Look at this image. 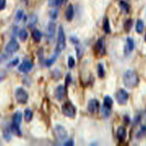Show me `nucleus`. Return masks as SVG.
<instances>
[{"label": "nucleus", "instance_id": "1", "mask_svg": "<svg viewBox=\"0 0 146 146\" xmlns=\"http://www.w3.org/2000/svg\"><path fill=\"white\" fill-rule=\"evenodd\" d=\"M123 83L128 88H134L139 83V77L134 70H129L123 75Z\"/></svg>", "mask_w": 146, "mask_h": 146}, {"label": "nucleus", "instance_id": "2", "mask_svg": "<svg viewBox=\"0 0 146 146\" xmlns=\"http://www.w3.org/2000/svg\"><path fill=\"white\" fill-rule=\"evenodd\" d=\"M66 48V36L65 32H64L63 27L60 26L58 29V45H57V51L61 52L62 50Z\"/></svg>", "mask_w": 146, "mask_h": 146}, {"label": "nucleus", "instance_id": "3", "mask_svg": "<svg viewBox=\"0 0 146 146\" xmlns=\"http://www.w3.org/2000/svg\"><path fill=\"white\" fill-rule=\"evenodd\" d=\"M62 112L64 115L70 118H74L76 115V108L71 102H68L62 105Z\"/></svg>", "mask_w": 146, "mask_h": 146}, {"label": "nucleus", "instance_id": "4", "mask_svg": "<svg viewBox=\"0 0 146 146\" xmlns=\"http://www.w3.org/2000/svg\"><path fill=\"white\" fill-rule=\"evenodd\" d=\"M54 133L56 138L58 141H65L68 138V132L67 130L63 126L57 124L54 127Z\"/></svg>", "mask_w": 146, "mask_h": 146}, {"label": "nucleus", "instance_id": "5", "mask_svg": "<svg viewBox=\"0 0 146 146\" xmlns=\"http://www.w3.org/2000/svg\"><path fill=\"white\" fill-rule=\"evenodd\" d=\"M15 97H16V100L18 103L25 104V103H27V100H29V94H27V92L24 89L18 88L16 90Z\"/></svg>", "mask_w": 146, "mask_h": 146}, {"label": "nucleus", "instance_id": "6", "mask_svg": "<svg viewBox=\"0 0 146 146\" xmlns=\"http://www.w3.org/2000/svg\"><path fill=\"white\" fill-rule=\"evenodd\" d=\"M116 100L119 104H126L129 99V95L125 90H119L116 92Z\"/></svg>", "mask_w": 146, "mask_h": 146}, {"label": "nucleus", "instance_id": "7", "mask_svg": "<svg viewBox=\"0 0 146 146\" xmlns=\"http://www.w3.org/2000/svg\"><path fill=\"white\" fill-rule=\"evenodd\" d=\"M19 49V44L16 39H11L6 46V52L8 54H13Z\"/></svg>", "mask_w": 146, "mask_h": 146}, {"label": "nucleus", "instance_id": "8", "mask_svg": "<svg viewBox=\"0 0 146 146\" xmlns=\"http://www.w3.org/2000/svg\"><path fill=\"white\" fill-rule=\"evenodd\" d=\"M55 31H56V24L55 22L50 21L47 26V29H46V35H47L48 40H51L54 38Z\"/></svg>", "mask_w": 146, "mask_h": 146}, {"label": "nucleus", "instance_id": "9", "mask_svg": "<svg viewBox=\"0 0 146 146\" xmlns=\"http://www.w3.org/2000/svg\"><path fill=\"white\" fill-rule=\"evenodd\" d=\"M134 49V41L132 38H128L126 40V44H125V47H124V54L125 56H128L130 55Z\"/></svg>", "mask_w": 146, "mask_h": 146}, {"label": "nucleus", "instance_id": "10", "mask_svg": "<svg viewBox=\"0 0 146 146\" xmlns=\"http://www.w3.org/2000/svg\"><path fill=\"white\" fill-rule=\"evenodd\" d=\"M100 110V103L97 100H90L88 104V111L90 113H96Z\"/></svg>", "mask_w": 146, "mask_h": 146}, {"label": "nucleus", "instance_id": "11", "mask_svg": "<svg viewBox=\"0 0 146 146\" xmlns=\"http://www.w3.org/2000/svg\"><path fill=\"white\" fill-rule=\"evenodd\" d=\"M65 95H66L65 87L62 86V85L58 86V88L56 89V90H55V97H56L58 100H61L64 99Z\"/></svg>", "mask_w": 146, "mask_h": 146}, {"label": "nucleus", "instance_id": "12", "mask_svg": "<svg viewBox=\"0 0 146 146\" xmlns=\"http://www.w3.org/2000/svg\"><path fill=\"white\" fill-rule=\"evenodd\" d=\"M96 48H97V51L100 55H104L105 54V41L104 38H102L97 41V44H96Z\"/></svg>", "mask_w": 146, "mask_h": 146}, {"label": "nucleus", "instance_id": "13", "mask_svg": "<svg viewBox=\"0 0 146 146\" xmlns=\"http://www.w3.org/2000/svg\"><path fill=\"white\" fill-rule=\"evenodd\" d=\"M31 68H32V63L29 62V60L23 61L19 65V67H18V70L21 72H29Z\"/></svg>", "mask_w": 146, "mask_h": 146}, {"label": "nucleus", "instance_id": "14", "mask_svg": "<svg viewBox=\"0 0 146 146\" xmlns=\"http://www.w3.org/2000/svg\"><path fill=\"white\" fill-rule=\"evenodd\" d=\"M117 137H118V139L119 140H124L126 138V130H125V128L124 127H119L118 128V130H117Z\"/></svg>", "mask_w": 146, "mask_h": 146}, {"label": "nucleus", "instance_id": "15", "mask_svg": "<svg viewBox=\"0 0 146 146\" xmlns=\"http://www.w3.org/2000/svg\"><path fill=\"white\" fill-rule=\"evenodd\" d=\"M100 112H102V115L103 118H109L111 116V108L110 107H107L106 105H102V109H100Z\"/></svg>", "mask_w": 146, "mask_h": 146}, {"label": "nucleus", "instance_id": "16", "mask_svg": "<svg viewBox=\"0 0 146 146\" xmlns=\"http://www.w3.org/2000/svg\"><path fill=\"white\" fill-rule=\"evenodd\" d=\"M73 17H74V9H73V7L71 5H70L66 10V18H67V20L70 21L72 20Z\"/></svg>", "mask_w": 146, "mask_h": 146}, {"label": "nucleus", "instance_id": "17", "mask_svg": "<svg viewBox=\"0 0 146 146\" xmlns=\"http://www.w3.org/2000/svg\"><path fill=\"white\" fill-rule=\"evenodd\" d=\"M21 121H22V114H21V112L17 111L13 115V123L20 126Z\"/></svg>", "mask_w": 146, "mask_h": 146}, {"label": "nucleus", "instance_id": "18", "mask_svg": "<svg viewBox=\"0 0 146 146\" xmlns=\"http://www.w3.org/2000/svg\"><path fill=\"white\" fill-rule=\"evenodd\" d=\"M10 129H11L12 133H15L16 135H18V136H20L22 134L21 129H20V126L19 125H17V124H15V123L12 122V124L10 126Z\"/></svg>", "mask_w": 146, "mask_h": 146}, {"label": "nucleus", "instance_id": "19", "mask_svg": "<svg viewBox=\"0 0 146 146\" xmlns=\"http://www.w3.org/2000/svg\"><path fill=\"white\" fill-rule=\"evenodd\" d=\"M41 38H42V34L38 29H34L33 32H32V38H33L36 42H39L41 40Z\"/></svg>", "mask_w": 146, "mask_h": 146}, {"label": "nucleus", "instance_id": "20", "mask_svg": "<svg viewBox=\"0 0 146 146\" xmlns=\"http://www.w3.org/2000/svg\"><path fill=\"white\" fill-rule=\"evenodd\" d=\"M36 22H38V17H36V16L31 15L29 17V20H27V25H29V27H33L36 24Z\"/></svg>", "mask_w": 146, "mask_h": 146}, {"label": "nucleus", "instance_id": "21", "mask_svg": "<svg viewBox=\"0 0 146 146\" xmlns=\"http://www.w3.org/2000/svg\"><path fill=\"white\" fill-rule=\"evenodd\" d=\"M32 117H33V112H32L31 110L29 109H26L25 113H24V119L27 122H29L32 120Z\"/></svg>", "mask_w": 146, "mask_h": 146}, {"label": "nucleus", "instance_id": "22", "mask_svg": "<svg viewBox=\"0 0 146 146\" xmlns=\"http://www.w3.org/2000/svg\"><path fill=\"white\" fill-rule=\"evenodd\" d=\"M3 136H4V138L6 139L7 141H10L11 138H12L11 129H9V128H6V129H5L4 131H3Z\"/></svg>", "mask_w": 146, "mask_h": 146}, {"label": "nucleus", "instance_id": "23", "mask_svg": "<svg viewBox=\"0 0 146 146\" xmlns=\"http://www.w3.org/2000/svg\"><path fill=\"white\" fill-rule=\"evenodd\" d=\"M143 29H144V24L143 20L139 19L136 23V31L138 32V33H143Z\"/></svg>", "mask_w": 146, "mask_h": 146}, {"label": "nucleus", "instance_id": "24", "mask_svg": "<svg viewBox=\"0 0 146 146\" xmlns=\"http://www.w3.org/2000/svg\"><path fill=\"white\" fill-rule=\"evenodd\" d=\"M18 36H19V38L21 41H26L27 36H29V34H27V31L26 29H21L19 31V33H18Z\"/></svg>", "mask_w": 146, "mask_h": 146}, {"label": "nucleus", "instance_id": "25", "mask_svg": "<svg viewBox=\"0 0 146 146\" xmlns=\"http://www.w3.org/2000/svg\"><path fill=\"white\" fill-rule=\"evenodd\" d=\"M103 29L106 33H111V27H110V22L108 18H105L104 23H103Z\"/></svg>", "mask_w": 146, "mask_h": 146}, {"label": "nucleus", "instance_id": "26", "mask_svg": "<svg viewBox=\"0 0 146 146\" xmlns=\"http://www.w3.org/2000/svg\"><path fill=\"white\" fill-rule=\"evenodd\" d=\"M98 76L100 78H103L105 76V70L102 64H99L98 65Z\"/></svg>", "mask_w": 146, "mask_h": 146}, {"label": "nucleus", "instance_id": "27", "mask_svg": "<svg viewBox=\"0 0 146 146\" xmlns=\"http://www.w3.org/2000/svg\"><path fill=\"white\" fill-rule=\"evenodd\" d=\"M112 99L111 97H109V96H106V97L104 98V105H106L107 107H110V108H111L112 106Z\"/></svg>", "mask_w": 146, "mask_h": 146}, {"label": "nucleus", "instance_id": "28", "mask_svg": "<svg viewBox=\"0 0 146 146\" xmlns=\"http://www.w3.org/2000/svg\"><path fill=\"white\" fill-rule=\"evenodd\" d=\"M119 4H120L121 7L125 12H128V11H129V9H130L129 5H128L125 1H123V0H121V1L119 2Z\"/></svg>", "mask_w": 146, "mask_h": 146}, {"label": "nucleus", "instance_id": "29", "mask_svg": "<svg viewBox=\"0 0 146 146\" xmlns=\"http://www.w3.org/2000/svg\"><path fill=\"white\" fill-rule=\"evenodd\" d=\"M67 2V0H55L53 3V6L55 7H60Z\"/></svg>", "mask_w": 146, "mask_h": 146}, {"label": "nucleus", "instance_id": "30", "mask_svg": "<svg viewBox=\"0 0 146 146\" xmlns=\"http://www.w3.org/2000/svg\"><path fill=\"white\" fill-rule=\"evenodd\" d=\"M68 67H70V68H72L73 67L75 66V59L73 58L72 57H70L68 59Z\"/></svg>", "mask_w": 146, "mask_h": 146}, {"label": "nucleus", "instance_id": "31", "mask_svg": "<svg viewBox=\"0 0 146 146\" xmlns=\"http://www.w3.org/2000/svg\"><path fill=\"white\" fill-rule=\"evenodd\" d=\"M131 24H132L131 19H129V20H127V21L125 22L124 29H125L126 31H130V29H131Z\"/></svg>", "mask_w": 146, "mask_h": 146}, {"label": "nucleus", "instance_id": "32", "mask_svg": "<svg viewBox=\"0 0 146 146\" xmlns=\"http://www.w3.org/2000/svg\"><path fill=\"white\" fill-rule=\"evenodd\" d=\"M58 17V11L57 10H52L51 12H50V17L52 18V19H55V18H57Z\"/></svg>", "mask_w": 146, "mask_h": 146}, {"label": "nucleus", "instance_id": "33", "mask_svg": "<svg viewBox=\"0 0 146 146\" xmlns=\"http://www.w3.org/2000/svg\"><path fill=\"white\" fill-rule=\"evenodd\" d=\"M23 11L22 10H19V11H17V16H16V19L17 20H20L21 18L23 17Z\"/></svg>", "mask_w": 146, "mask_h": 146}, {"label": "nucleus", "instance_id": "34", "mask_svg": "<svg viewBox=\"0 0 146 146\" xmlns=\"http://www.w3.org/2000/svg\"><path fill=\"white\" fill-rule=\"evenodd\" d=\"M6 4H7L6 0H0V10H3L6 7Z\"/></svg>", "mask_w": 146, "mask_h": 146}, {"label": "nucleus", "instance_id": "35", "mask_svg": "<svg viewBox=\"0 0 146 146\" xmlns=\"http://www.w3.org/2000/svg\"><path fill=\"white\" fill-rule=\"evenodd\" d=\"M18 63V58H16L15 60L12 61L10 64H8V66H10V67H14V66H17V64Z\"/></svg>", "mask_w": 146, "mask_h": 146}, {"label": "nucleus", "instance_id": "36", "mask_svg": "<svg viewBox=\"0 0 146 146\" xmlns=\"http://www.w3.org/2000/svg\"><path fill=\"white\" fill-rule=\"evenodd\" d=\"M5 78H6V74H5V72H0V81L3 80Z\"/></svg>", "mask_w": 146, "mask_h": 146}, {"label": "nucleus", "instance_id": "37", "mask_svg": "<svg viewBox=\"0 0 146 146\" xmlns=\"http://www.w3.org/2000/svg\"><path fill=\"white\" fill-rule=\"evenodd\" d=\"M66 85H68V83H70V75H68L67 76V78H66Z\"/></svg>", "mask_w": 146, "mask_h": 146}, {"label": "nucleus", "instance_id": "38", "mask_svg": "<svg viewBox=\"0 0 146 146\" xmlns=\"http://www.w3.org/2000/svg\"><path fill=\"white\" fill-rule=\"evenodd\" d=\"M74 143H73V141H67V143H65V145H73Z\"/></svg>", "mask_w": 146, "mask_h": 146}, {"label": "nucleus", "instance_id": "39", "mask_svg": "<svg viewBox=\"0 0 146 146\" xmlns=\"http://www.w3.org/2000/svg\"><path fill=\"white\" fill-rule=\"evenodd\" d=\"M54 1H55V0H49V4H50V5H51V6H52V5H53V3H54Z\"/></svg>", "mask_w": 146, "mask_h": 146}, {"label": "nucleus", "instance_id": "40", "mask_svg": "<svg viewBox=\"0 0 146 146\" xmlns=\"http://www.w3.org/2000/svg\"><path fill=\"white\" fill-rule=\"evenodd\" d=\"M144 39H145V41H146V35H145V36H144Z\"/></svg>", "mask_w": 146, "mask_h": 146}]
</instances>
